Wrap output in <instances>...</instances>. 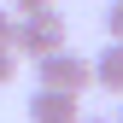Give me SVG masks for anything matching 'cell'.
<instances>
[{
  "label": "cell",
  "instance_id": "6da1fadb",
  "mask_svg": "<svg viewBox=\"0 0 123 123\" xmlns=\"http://www.w3.org/2000/svg\"><path fill=\"white\" fill-rule=\"evenodd\" d=\"M65 41H70V24H65V12H59V6L18 12V35H12V53H24V59H41V53L65 47Z\"/></svg>",
  "mask_w": 123,
  "mask_h": 123
},
{
  "label": "cell",
  "instance_id": "7a4b0ae2",
  "mask_svg": "<svg viewBox=\"0 0 123 123\" xmlns=\"http://www.w3.org/2000/svg\"><path fill=\"white\" fill-rule=\"evenodd\" d=\"M29 65H35V82H41V88H65V94H82V88H94L88 53H76L70 41H65V47H53V53H41V59H29Z\"/></svg>",
  "mask_w": 123,
  "mask_h": 123
},
{
  "label": "cell",
  "instance_id": "3957f363",
  "mask_svg": "<svg viewBox=\"0 0 123 123\" xmlns=\"http://www.w3.org/2000/svg\"><path fill=\"white\" fill-rule=\"evenodd\" d=\"M82 94H65V88H35L29 94V123H76L82 111Z\"/></svg>",
  "mask_w": 123,
  "mask_h": 123
},
{
  "label": "cell",
  "instance_id": "277c9868",
  "mask_svg": "<svg viewBox=\"0 0 123 123\" xmlns=\"http://www.w3.org/2000/svg\"><path fill=\"white\" fill-rule=\"evenodd\" d=\"M88 70H94V88H105V94H123V41H105V47L88 59Z\"/></svg>",
  "mask_w": 123,
  "mask_h": 123
},
{
  "label": "cell",
  "instance_id": "5b68a950",
  "mask_svg": "<svg viewBox=\"0 0 123 123\" xmlns=\"http://www.w3.org/2000/svg\"><path fill=\"white\" fill-rule=\"evenodd\" d=\"M100 24H105V41H123V0H111L100 12Z\"/></svg>",
  "mask_w": 123,
  "mask_h": 123
},
{
  "label": "cell",
  "instance_id": "8992f818",
  "mask_svg": "<svg viewBox=\"0 0 123 123\" xmlns=\"http://www.w3.org/2000/svg\"><path fill=\"white\" fill-rule=\"evenodd\" d=\"M12 35H18V12L0 6V47H12Z\"/></svg>",
  "mask_w": 123,
  "mask_h": 123
},
{
  "label": "cell",
  "instance_id": "52a82bcc",
  "mask_svg": "<svg viewBox=\"0 0 123 123\" xmlns=\"http://www.w3.org/2000/svg\"><path fill=\"white\" fill-rule=\"evenodd\" d=\"M12 76H18V53H12V47H0V88H6Z\"/></svg>",
  "mask_w": 123,
  "mask_h": 123
},
{
  "label": "cell",
  "instance_id": "ba28073f",
  "mask_svg": "<svg viewBox=\"0 0 123 123\" xmlns=\"http://www.w3.org/2000/svg\"><path fill=\"white\" fill-rule=\"evenodd\" d=\"M41 6H59V0H12V12H41Z\"/></svg>",
  "mask_w": 123,
  "mask_h": 123
},
{
  "label": "cell",
  "instance_id": "9c48e42d",
  "mask_svg": "<svg viewBox=\"0 0 123 123\" xmlns=\"http://www.w3.org/2000/svg\"><path fill=\"white\" fill-rule=\"evenodd\" d=\"M76 123H111V117H76Z\"/></svg>",
  "mask_w": 123,
  "mask_h": 123
},
{
  "label": "cell",
  "instance_id": "30bf717a",
  "mask_svg": "<svg viewBox=\"0 0 123 123\" xmlns=\"http://www.w3.org/2000/svg\"><path fill=\"white\" fill-rule=\"evenodd\" d=\"M111 123H123V105H117V117H111Z\"/></svg>",
  "mask_w": 123,
  "mask_h": 123
}]
</instances>
